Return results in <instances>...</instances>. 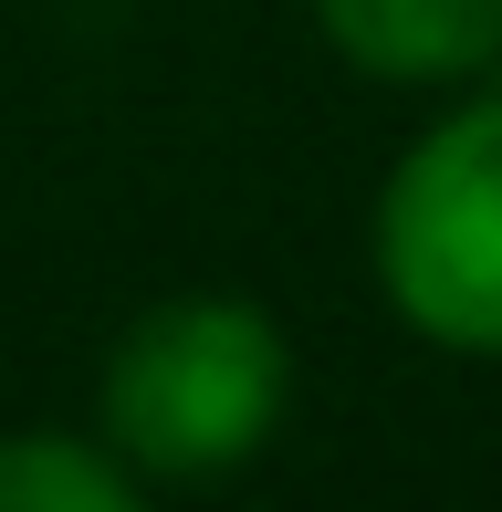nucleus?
Masks as SVG:
<instances>
[{
    "instance_id": "f03ea898",
    "label": "nucleus",
    "mask_w": 502,
    "mask_h": 512,
    "mask_svg": "<svg viewBox=\"0 0 502 512\" xmlns=\"http://www.w3.org/2000/svg\"><path fill=\"white\" fill-rule=\"evenodd\" d=\"M377 283L408 335L502 356V95L440 115L377 189Z\"/></svg>"
},
{
    "instance_id": "7ed1b4c3",
    "label": "nucleus",
    "mask_w": 502,
    "mask_h": 512,
    "mask_svg": "<svg viewBox=\"0 0 502 512\" xmlns=\"http://www.w3.org/2000/svg\"><path fill=\"white\" fill-rule=\"evenodd\" d=\"M314 21L377 84H461L502 53V0H314Z\"/></svg>"
},
{
    "instance_id": "f257e3e1",
    "label": "nucleus",
    "mask_w": 502,
    "mask_h": 512,
    "mask_svg": "<svg viewBox=\"0 0 502 512\" xmlns=\"http://www.w3.org/2000/svg\"><path fill=\"white\" fill-rule=\"evenodd\" d=\"M283 398L293 356L272 314L231 293L147 304L105 356V450L136 481H220L283 429Z\"/></svg>"
},
{
    "instance_id": "20e7f679",
    "label": "nucleus",
    "mask_w": 502,
    "mask_h": 512,
    "mask_svg": "<svg viewBox=\"0 0 502 512\" xmlns=\"http://www.w3.org/2000/svg\"><path fill=\"white\" fill-rule=\"evenodd\" d=\"M136 502H147V481L105 439H74V429L0 439V512H136Z\"/></svg>"
}]
</instances>
